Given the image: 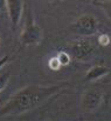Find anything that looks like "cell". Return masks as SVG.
Returning <instances> with one entry per match:
<instances>
[{
	"label": "cell",
	"instance_id": "obj_12",
	"mask_svg": "<svg viewBox=\"0 0 111 121\" xmlns=\"http://www.w3.org/2000/svg\"><path fill=\"white\" fill-rule=\"evenodd\" d=\"M103 7H104V9H105L107 15L109 17V19L111 20V1H104Z\"/></svg>",
	"mask_w": 111,
	"mask_h": 121
},
{
	"label": "cell",
	"instance_id": "obj_13",
	"mask_svg": "<svg viewBox=\"0 0 111 121\" xmlns=\"http://www.w3.org/2000/svg\"><path fill=\"white\" fill-rule=\"evenodd\" d=\"M8 61H9V56H8V55H4V56H1V58H0V69H1V68H2Z\"/></svg>",
	"mask_w": 111,
	"mask_h": 121
},
{
	"label": "cell",
	"instance_id": "obj_3",
	"mask_svg": "<svg viewBox=\"0 0 111 121\" xmlns=\"http://www.w3.org/2000/svg\"><path fill=\"white\" fill-rule=\"evenodd\" d=\"M42 37L43 34L41 27L33 19H31L26 22L20 34V41L25 46H33V45H39L42 41Z\"/></svg>",
	"mask_w": 111,
	"mask_h": 121
},
{
	"label": "cell",
	"instance_id": "obj_6",
	"mask_svg": "<svg viewBox=\"0 0 111 121\" xmlns=\"http://www.w3.org/2000/svg\"><path fill=\"white\" fill-rule=\"evenodd\" d=\"M95 51L94 45L88 40H77L71 46V55L77 60H88Z\"/></svg>",
	"mask_w": 111,
	"mask_h": 121
},
{
	"label": "cell",
	"instance_id": "obj_14",
	"mask_svg": "<svg viewBox=\"0 0 111 121\" xmlns=\"http://www.w3.org/2000/svg\"><path fill=\"white\" fill-rule=\"evenodd\" d=\"M4 8H6V1L5 0H0V11H2Z\"/></svg>",
	"mask_w": 111,
	"mask_h": 121
},
{
	"label": "cell",
	"instance_id": "obj_2",
	"mask_svg": "<svg viewBox=\"0 0 111 121\" xmlns=\"http://www.w3.org/2000/svg\"><path fill=\"white\" fill-rule=\"evenodd\" d=\"M98 30V20L92 14H83L73 24V32L82 35L90 37Z\"/></svg>",
	"mask_w": 111,
	"mask_h": 121
},
{
	"label": "cell",
	"instance_id": "obj_1",
	"mask_svg": "<svg viewBox=\"0 0 111 121\" xmlns=\"http://www.w3.org/2000/svg\"><path fill=\"white\" fill-rule=\"evenodd\" d=\"M60 86H26L14 93L11 99L0 108V117H15L41 106L47 99L56 94Z\"/></svg>",
	"mask_w": 111,
	"mask_h": 121
},
{
	"label": "cell",
	"instance_id": "obj_5",
	"mask_svg": "<svg viewBox=\"0 0 111 121\" xmlns=\"http://www.w3.org/2000/svg\"><path fill=\"white\" fill-rule=\"evenodd\" d=\"M24 1L21 0H8L6 1V9H7V14L11 21V26L13 30H15L22 18V13H24Z\"/></svg>",
	"mask_w": 111,
	"mask_h": 121
},
{
	"label": "cell",
	"instance_id": "obj_10",
	"mask_svg": "<svg viewBox=\"0 0 111 121\" xmlns=\"http://www.w3.org/2000/svg\"><path fill=\"white\" fill-rule=\"evenodd\" d=\"M48 66H49V68L53 69V71H59V69L61 68V64H60V61H59V59H57L56 56H53V58L49 59Z\"/></svg>",
	"mask_w": 111,
	"mask_h": 121
},
{
	"label": "cell",
	"instance_id": "obj_7",
	"mask_svg": "<svg viewBox=\"0 0 111 121\" xmlns=\"http://www.w3.org/2000/svg\"><path fill=\"white\" fill-rule=\"evenodd\" d=\"M110 73V68L104 65H94L90 67L85 73V80L87 81H96L104 77H107Z\"/></svg>",
	"mask_w": 111,
	"mask_h": 121
},
{
	"label": "cell",
	"instance_id": "obj_9",
	"mask_svg": "<svg viewBox=\"0 0 111 121\" xmlns=\"http://www.w3.org/2000/svg\"><path fill=\"white\" fill-rule=\"evenodd\" d=\"M9 72H5V73H1L0 74V93L6 88L8 81H9Z\"/></svg>",
	"mask_w": 111,
	"mask_h": 121
},
{
	"label": "cell",
	"instance_id": "obj_8",
	"mask_svg": "<svg viewBox=\"0 0 111 121\" xmlns=\"http://www.w3.org/2000/svg\"><path fill=\"white\" fill-rule=\"evenodd\" d=\"M56 58L59 59L61 66H67V65H69V64H70V60H71L69 53H67V52H64V51L59 52L57 55H56Z\"/></svg>",
	"mask_w": 111,
	"mask_h": 121
},
{
	"label": "cell",
	"instance_id": "obj_11",
	"mask_svg": "<svg viewBox=\"0 0 111 121\" xmlns=\"http://www.w3.org/2000/svg\"><path fill=\"white\" fill-rule=\"evenodd\" d=\"M98 43L101 46H103V47L109 46L111 43V38L109 37V34H105V33L99 34V37H98Z\"/></svg>",
	"mask_w": 111,
	"mask_h": 121
},
{
	"label": "cell",
	"instance_id": "obj_4",
	"mask_svg": "<svg viewBox=\"0 0 111 121\" xmlns=\"http://www.w3.org/2000/svg\"><path fill=\"white\" fill-rule=\"evenodd\" d=\"M102 102H103V93L96 88H91L84 92L81 100L82 108L87 112H94L98 109Z\"/></svg>",
	"mask_w": 111,
	"mask_h": 121
}]
</instances>
